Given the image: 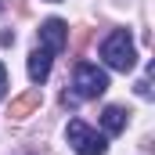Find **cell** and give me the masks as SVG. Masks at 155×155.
<instances>
[{
    "label": "cell",
    "mask_w": 155,
    "mask_h": 155,
    "mask_svg": "<svg viewBox=\"0 0 155 155\" xmlns=\"http://www.w3.org/2000/svg\"><path fill=\"white\" fill-rule=\"evenodd\" d=\"M0 11H4V4H0Z\"/></svg>",
    "instance_id": "obj_10"
},
{
    "label": "cell",
    "mask_w": 155,
    "mask_h": 155,
    "mask_svg": "<svg viewBox=\"0 0 155 155\" xmlns=\"http://www.w3.org/2000/svg\"><path fill=\"white\" fill-rule=\"evenodd\" d=\"M101 58L108 69L116 72H130L137 65V51H134V40H130V29H116L112 36L101 43Z\"/></svg>",
    "instance_id": "obj_1"
},
{
    "label": "cell",
    "mask_w": 155,
    "mask_h": 155,
    "mask_svg": "<svg viewBox=\"0 0 155 155\" xmlns=\"http://www.w3.org/2000/svg\"><path fill=\"white\" fill-rule=\"evenodd\" d=\"M126 119H130V112H126V108L108 105V108L101 112V126H105V134H119V130L126 126Z\"/></svg>",
    "instance_id": "obj_6"
},
{
    "label": "cell",
    "mask_w": 155,
    "mask_h": 155,
    "mask_svg": "<svg viewBox=\"0 0 155 155\" xmlns=\"http://www.w3.org/2000/svg\"><path fill=\"white\" fill-rule=\"evenodd\" d=\"M65 137H69V144L76 148V155H105L108 152V141H105L94 126H87L83 119H72V123L65 126Z\"/></svg>",
    "instance_id": "obj_2"
},
{
    "label": "cell",
    "mask_w": 155,
    "mask_h": 155,
    "mask_svg": "<svg viewBox=\"0 0 155 155\" xmlns=\"http://www.w3.org/2000/svg\"><path fill=\"white\" fill-rule=\"evenodd\" d=\"M137 94H141V97H152V87H148V79H137Z\"/></svg>",
    "instance_id": "obj_8"
},
{
    "label": "cell",
    "mask_w": 155,
    "mask_h": 155,
    "mask_svg": "<svg viewBox=\"0 0 155 155\" xmlns=\"http://www.w3.org/2000/svg\"><path fill=\"white\" fill-rule=\"evenodd\" d=\"M51 51H43V47H36L33 54H29V79L33 83H43V79L51 76Z\"/></svg>",
    "instance_id": "obj_5"
},
{
    "label": "cell",
    "mask_w": 155,
    "mask_h": 155,
    "mask_svg": "<svg viewBox=\"0 0 155 155\" xmlns=\"http://www.w3.org/2000/svg\"><path fill=\"white\" fill-rule=\"evenodd\" d=\"M72 87H76V97L79 101H90V97H101L108 90V72L90 65V61H79L76 65V76H72Z\"/></svg>",
    "instance_id": "obj_3"
},
{
    "label": "cell",
    "mask_w": 155,
    "mask_h": 155,
    "mask_svg": "<svg viewBox=\"0 0 155 155\" xmlns=\"http://www.w3.org/2000/svg\"><path fill=\"white\" fill-rule=\"evenodd\" d=\"M36 105H40V87H36V90H29V94H22V97H15L7 116H11V119H25L33 108H36Z\"/></svg>",
    "instance_id": "obj_7"
},
{
    "label": "cell",
    "mask_w": 155,
    "mask_h": 155,
    "mask_svg": "<svg viewBox=\"0 0 155 155\" xmlns=\"http://www.w3.org/2000/svg\"><path fill=\"white\" fill-rule=\"evenodd\" d=\"M4 94H7V69L0 65V101H4Z\"/></svg>",
    "instance_id": "obj_9"
},
{
    "label": "cell",
    "mask_w": 155,
    "mask_h": 155,
    "mask_svg": "<svg viewBox=\"0 0 155 155\" xmlns=\"http://www.w3.org/2000/svg\"><path fill=\"white\" fill-rule=\"evenodd\" d=\"M40 43H43V51L58 54V51L69 43V25H65L61 18H47V22L40 25Z\"/></svg>",
    "instance_id": "obj_4"
}]
</instances>
